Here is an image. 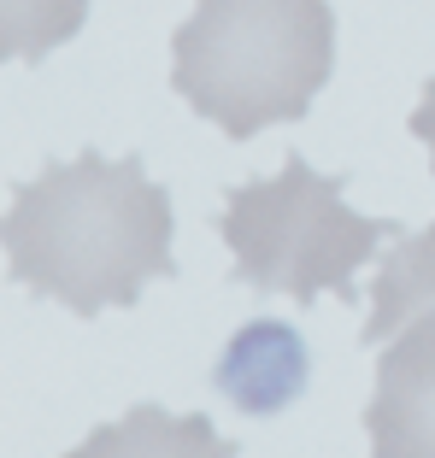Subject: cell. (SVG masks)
<instances>
[{
  "mask_svg": "<svg viewBox=\"0 0 435 458\" xmlns=\"http://www.w3.org/2000/svg\"><path fill=\"white\" fill-rule=\"evenodd\" d=\"M0 242L18 288L59 300L77 318L136 306L148 283L177 276L171 194L148 182L136 153L107 159L82 148L77 159H47L36 182L13 189Z\"/></svg>",
  "mask_w": 435,
  "mask_h": 458,
  "instance_id": "1",
  "label": "cell"
},
{
  "mask_svg": "<svg viewBox=\"0 0 435 458\" xmlns=\"http://www.w3.org/2000/svg\"><path fill=\"white\" fill-rule=\"evenodd\" d=\"M329 71V0H194V18L171 36V89L230 141L306 118Z\"/></svg>",
  "mask_w": 435,
  "mask_h": 458,
  "instance_id": "2",
  "label": "cell"
},
{
  "mask_svg": "<svg viewBox=\"0 0 435 458\" xmlns=\"http://www.w3.org/2000/svg\"><path fill=\"white\" fill-rule=\"evenodd\" d=\"M218 235L235 259V288L288 294L312 306L318 294L354 300V270L377 259L382 242H400V224L359 217L341 200V176H324L300 153H288L271 182H242L224 194Z\"/></svg>",
  "mask_w": 435,
  "mask_h": 458,
  "instance_id": "3",
  "label": "cell"
},
{
  "mask_svg": "<svg viewBox=\"0 0 435 458\" xmlns=\"http://www.w3.org/2000/svg\"><path fill=\"white\" fill-rule=\"evenodd\" d=\"M365 435L371 458H435V311L382 341Z\"/></svg>",
  "mask_w": 435,
  "mask_h": 458,
  "instance_id": "4",
  "label": "cell"
},
{
  "mask_svg": "<svg viewBox=\"0 0 435 458\" xmlns=\"http://www.w3.org/2000/svg\"><path fill=\"white\" fill-rule=\"evenodd\" d=\"M306 377H312V364H306V347L288 324L277 318H259V324H242L230 341V352L218 359V388L235 411L247 418H271L283 411L288 400L306 394Z\"/></svg>",
  "mask_w": 435,
  "mask_h": 458,
  "instance_id": "5",
  "label": "cell"
},
{
  "mask_svg": "<svg viewBox=\"0 0 435 458\" xmlns=\"http://www.w3.org/2000/svg\"><path fill=\"white\" fill-rule=\"evenodd\" d=\"M65 458H242L235 441L212 429V418L189 411V418H171L165 405H130L118 423H100L89 429Z\"/></svg>",
  "mask_w": 435,
  "mask_h": 458,
  "instance_id": "6",
  "label": "cell"
},
{
  "mask_svg": "<svg viewBox=\"0 0 435 458\" xmlns=\"http://www.w3.org/2000/svg\"><path fill=\"white\" fill-rule=\"evenodd\" d=\"M423 311H435V224L418 235H400L382 253L377 276H371V318H365V347L395 341L406 324H418Z\"/></svg>",
  "mask_w": 435,
  "mask_h": 458,
  "instance_id": "7",
  "label": "cell"
},
{
  "mask_svg": "<svg viewBox=\"0 0 435 458\" xmlns=\"http://www.w3.org/2000/svg\"><path fill=\"white\" fill-rule=\"evenodd\" d=\"M89 18V0H0V59H47Z\"/></svg>",
  "mask_w": 435,
  "mask_h": 458,
  "instance_id": "8",
  "label": "cell"
},
{
  "mask_svg": "<svg viewBox=\"0 0 435 458\" xmlns=\"http://www.w3.org/2000/svg\"><path fill=\"white\" fill-rule=\"evenodd\" d=\"M406 130L418 135L423 148H430V171H435V77L423 82V100L412 106V118H406Z\"/></svg>",
  "mask_w": 435,
  "mask_h": 458,
  "instance_id": "9",
  "label": "cell"
}]
</instances>
